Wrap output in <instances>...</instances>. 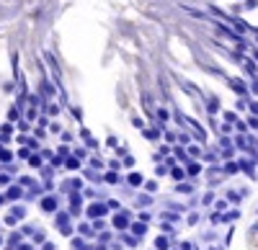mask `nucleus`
<instances>
[{
  "mask_svg": "<svg viewBox=\"0 0 258 250\" xmlns=\"http://www.w3.org/2000/svg\"><path fill=\"white\" fill-rule=\"evenodd\" d=\"M103 212H106V206H101V204H93L91 209H88V214H91V217H101Z\"/></svg>",
  "mask_w": 258,
  "mask_h": 250,
  "instance_id": "obj_1",
  "label": "nucleus"
},
{
  "mask_svg": "<svg viewBox=\"0 0 258 250\" xmlns=\"http://www.w3.org/2000/svg\"><path fill=\"white\" fill-rule=\"evenodd\" d=\"M41 206H44L47 212H54L57 209V199H44V201H41Z\"/></svg>",
  "mask_w": 258,
  "mask_h": 250,
  "instance_id": "obj_2",
  "label": "nucleus"
},
{
  "mask_svg": "<svg viewBox=\"0 0 258 250\" xmlns=\"http://www.w3.org/2000/svg\"><path fill=\"white\" fill-rule=\"evenodd\" d=\"M114 227L124 230V227H126V214H116V219H114Z\"/></svg>",
  "mask_w": 258,
  "mask_h": 250,
  "instance_id": "obj_3",
  "label": "nucleus"
},
{
  "mask_svg": "<svg viewBox=\"0 0 258 250\" xmlns=\"http://www.w3.org/2000/svg\"><path fill=\"white\" fill-rule=\"evenodd\" d=\"M129 183H132V186H140V183H142V176H140V173H132V176H129Z\"/></svg>",
  "mask_w": 258,
  "mask_h": 250,
  "instance_id": "obj_4",
  "label": "nucleus"
},
{
  "mask_svg": "<svg viewBox=\"0 0 258 250\" xmlns=\"http://www.w3.org/2000/svg\"><path fill=\"white\" fill-rule=\"evenodd\" d=\"M145 232H147L145 224H135V235H145Z\"/></svg>",
  "mask_w": 258,
  "mask_h": 250,
  "instance_id": "obj_5",
  "label": "nucleus"
},
{
  "mask_svg": "<svg viewBox=\"0 0 258 250\" xmlns=\"http://www.w3.org/2000/svg\"><path fill=\"white\" fill-rule=\"evenodd\" d=\"M155 245H158V250H165V247H168V242H165V237H158V242H155Z\"/></svg>",
  "mask_w": 258,
  "mask_h": 250,
  "instance_id": "obj_6",
  "label": "nucleus"
},
{
  "mask_svg": "<svg viewBox=\"0 0 258 250\" xmlns=\"http://www.w3.org/2000/svg\"><path fill=\"white\" fill-rule=\"evenodd\" d=\"M106 181H109V183H116V181H119V176H116V173H109V176H106Z\"/></svg>",
  "mask_w": 258,
  "mask_h": 250,
  "instance_id": "obj_7",
  "label": "nucleus"
},
{
  "mask_svg": "<svg viewBox=\"0 0 258 250\" xmlns=\"http://www.w3.org/2000/svg\"><path fill=\"white\" fill-rule=\"evenodd\" d=\"M8 196H11V199H16V196H21V191H18V189H11V191H8Z\"/></svg>",
  "mask_w": 258,
  "mask_h": 250,
  "instance_id": "obj_8",
  "label": "nucleus"
},
{
  "mask_svg": "<svg viewBox=\"0 0 258 250\" xmlns=\"http://www.w3.org/2000/svg\"><path fill=\"white\" fill-rule=\"evenodd\" d=\"M0 201H3V199H0Z\"/></svg>",
  "mask_w": 258,
  "mask_h": 250,
  "instance_id": "obj_9",
  "label": "nucleus"
}]
</instances>
